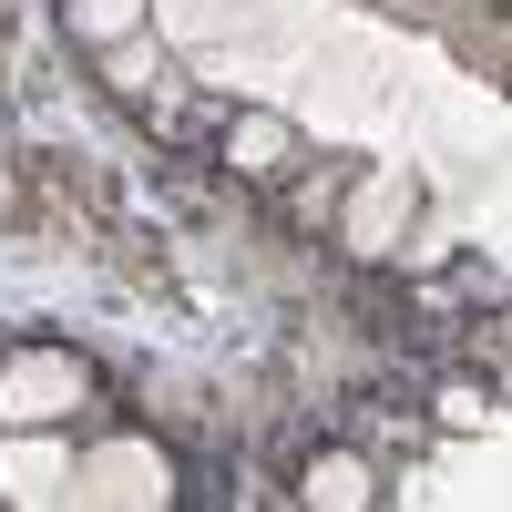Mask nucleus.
Returning a JSON list of instances; mask_svg holds the SVG:
<instances>
[{"label": "nucleus", "instance_id": "nucleus-1", "mask_svg": "<svg viewBox=\"0 0 512 512\" xmlns=\"http://www.w3.org/2000/svg\"><path fill=\"white\" fill-rule=\"evenodd\" d=\"M72 502H93V512H154V502H175V461H164L154 441H103V451L72 461Z\"/></svg>", "mask_w": 512, "mask_h": 512}, {"label": "nucleus", "instance_id": "nucleus-2", "mask_svg": "<svg viewBox=\"0 0 512 512\" xmlns=\"http://www.w3.org/2000/svg\"><path fill=\"white\" fill-rule=\"evenodd\" d=\"M82 390H93V369H82L72 349H21V359H0V420H11V431H41V420L82 410Z\"/></svg>", "mask_w": 512, "mask_h": 512}, {"label": "nucleus", "instance_id": "nucleus-3", "mask_svg": "<svg viewBox=\"0 0 512 512\" xmlns=\"http://www.w3.org/2000/svg\"><path fill=\"white\" fill-rule=\"evenodd\" d=\"M400 226H410V175H400V164H379V175L359 185V205H349V246L390 256V246H400Z\"/></svg>", "mask_w": 512, "mask_h": 512}, {"label": "nucleus", "instance_id": "nucleus-4", "mask_svg": "<svg viewBox=\"0 0 512 512\" xmlns=\"http://www.w3.org/2000/svg\"><path fill=\"white\" fill-rule=\"evenodd\" d=\"M0 492H11V502H72V451L62 441H11V451H0Z\"/></svg>", "mask_w": 512, "mask_h": 512}, {"label": "nucleus", "instance_id": "nucleus-5", "mask_svg": "<svg viewBox=\"0 0 512 512\" xmlns=\"http://www.w3.org/2000/svg\"><path fill=\"white\" fill-rule=\"evenodd\" d=\"M369 492H379V482H369V461H359V451H318V461H308V502H328V512H359Z\"/></svg>", "mask_w": 512, "mask_h": 512}, {"label": "nucleus", "instance_id": "nucleus-6", "mask_svg": "<svg viewBox=\"0 0 512 512\" xmlns=\"http://www.w3.org/2000/svg\"><path fill=\"white\" fill-rule=\"evenodd\" d=\"M226 154H236V175H277V164L297 154V134H287L277 113H246L236 134H226Z\"/></svg>", "mask_w": 512, "mask_h": 512}, {"label": "nucleus", "instance_id": "nucleus-7", "mask_svg": "<svg viewBox=\"0 0 512 512\" xmlns=\"http://www.w3.org/2000/svg\"><path fill=\"white\" fill-rule=\"evenodd\" d=\"M154 0H72V31L82 41H123V31H144Z\"/></svg>", "mask_w": 512, "mask_h": 512}, {"label": "nucleus", "instance_id": "nucleus-8", "mask_svg": "<svg viewBox=\"0 0 512 512\" xmlns=\"http://www.w3.org/2000/svg\"><path fill=\"white\" fill-rule=\"evenodd\" d=\"M431 502H502V461L482 451V461H451V472L431 482Z\"/></svg>", "mask_w": 512, "mask_h": 512}, {"label": "nucleus", "instance_id": "nucleus-9", "mask_svg": "<svg viewBox=\"0 0 512 512\" xmlns=\"http://www.w3.org/2000/svg\"><path fill=\"white\" fill-rule=\"evenodd\" d=\"M154 72H164V62L144 52V41H134V31H123V41H113V82H123V93H144V82H154Z\"/></svg>", "mask_w": 512, "mask_h": 512}, {"label": "nucleus", "instance_id": "nucleus-10", "mask_svg": "<svg viewBox=\"0 0 512 512\" xmlns=\"http://www.w3.org/2000/svg\"><path fill=\"white\" fill-rule=\"evenodd\" d=\"M441 420H451V431H482V441L502 431V420H492V400H482V390H451V400H441Z\"/></svg>", "mask_w": 512, "mask_h": 512}]
</instances>
